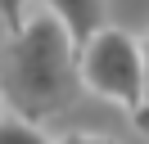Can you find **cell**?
<instances>
[{
  "label": "cell",
  "mask_w": 149,
  "mask_h": 144,
  "mask_svg": "<svg viewBox=\"0 0 149 144\" xmlns=\"http://www.w3.org/2000/svg\"><path fill=\"white\" fill-rule=\"evenodd\" d=\"M32 14V0H0V23H5V32H18L23 23H27Z\"/></svg>",
  "instance_id": "5"
},
{
  "label": "cell",
  "mask_w": 149,
  "mask_h": 144,
  "mask_svg": "<svg viewBox=\"0 0 149 144\" xmlns=\"http://www.w3.org/2000/svg\"><path fill=\"white\" fill-rule=\"evenodd\" d=\"M131 122H136L140 131L149 135V104H140V108H131Z\"/></svg>",
  "instance_id": "8"
},
{
  "label": "cell",
  "mask_w": 149,
  "mask_h": 144,
  "mask_svg": "<svg viewBox=\"0 0 149 144\" xmlns=\"http://www.w3.org/2000/svg\"><path fill=\"white\" fill-rule=\"evenodd\" d=\"M54 144H118L109 135H68V140H54Z\"/></svg>",
  "instance_id": "6"
},
{
  "label": "cell",
  "mask_w": 149,
  "mask_h": 144,
  "mask_svg": "<svg viewBox=\"0 0 149 144\" xmlns=\"http://www.w3.org/2000/svg\"><path fill=\"white\" fill-rule=\"evenodd\" d=\"M72 90H77V45L45 9L27 14V23L9 32L5 99L18 108V117L41 122V117H54L72 99Z\"/></svg>",
  "instance_id": "1"
},
{
  "label": "cell",
  "mask_w": 149,
  "mask_h": 144,
  "mask_svg": "<svg viewBox=\"0 0 149 144\" xmlns=\"http://www.w3.org/2000/svg\"><path fill=\"white\" fill-rule=\"evenodd\" d=\"M77 81L118 108H140L145 104V63H140L136 36L109 23L95 27L77 45Z\"/></svg>",
  "instance_id": "2"
},
{
  "label": "cell",
  "mask_w": 149,
  "mask_h": 144,
  "mask_svg": "<svg viewBox=\"0 0 149 144\" xmlns=\"http://www.w3.org/2000/svg\"><path fill=\"white\" fill-rule=\"evenodd\" d=\"M140 63H145V104H149V32L140 41Z\"/></svg>",
  "instance_id": "7"
},
{
  "label": "cell",
  "mask_w": 149,
  "mask_h": 144,
  "mask_svg": "<svg viewBox=\"0 0 149 144\" xmlns=\"http://www.w3.org/2000/svg\"><path fill=\"white\" fill-rule=\"evenodd\" d=\"M0 117H5V95H0Z\"/></svg>",
  "instance_id": "9"
},
{
  "label": "cell",
  "mask_w": 149,
  "mask_h": 144,
  "mask_svg": "<svg viewBox=\"0 0 149 144\" xmlns=\"http://www.w3.org/2000/svg\"><path fill=\"white\" fill-rule=\"evenodd\" d=\"M41 9L68 32L72 45H81L95 27H104V0H41Z\"/></svg>",
  "instance_id": "3"
},
{
  "label": "cell",
  "mask_w": 149,
  "mask_h": 144,
  "mask_svg": "<svg viewBox=\"0 0 149 144\" xmlns=\"http://www.w3.org/2000/svg\"><path fill=\"white\" fill-rule=\"evenodd\" d=\"M0 144H54V140L27 117H0Z\"/></svg>",
  "instance_id": "4"
}]
</instances>
